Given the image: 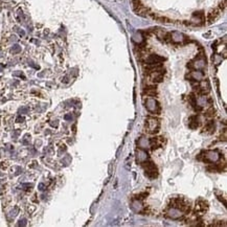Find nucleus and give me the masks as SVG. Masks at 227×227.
I'll return each instance as SVG.
<instances>
[{"mask_svg":"<svg viewBox=\"0 0 227 227\" xmlns=\"http://www.w3.org/2000/svg\"><path fill=\"white\" fill-rule=\"evenodd\" d=\"M134 12L142 17H150L156 20L168 4L172 6L161 19L162 23H172L174 13L177 5H180V13L178 16L177 24L180 23L182 6H184L183 19L181 24L188 26V4L195 5V15L192 19L191 26H203L212 24L222 15L226 7V0H131Z\"/></svg>","mask_w":227,"mask_h":227,"instance_id":"1","label":"nucleus"},{"mask_svg":"<svg viewBox=\"0 0 227 227\" xmlns=\"http://www.w3.org/2000/svg\"><path fill=\"white\" fill-rule=\"evenodd\" d=\"M198 160H202V161L206 163H213L217 162L220 159V155L217 151H206L202 152L199 154V156L197 157Z\"/></svg>","mask_w":227,"mask_h":227,"instance_id":"2","label":"nucleus"},{"mask_svg":"<svg viewBox=\"0 0 227 227\" xmlns=\"http://www.w3.org/2000/svg\"><path fill=\"white\" fill-rule=\"evenodd\" d=\"M144 128L149 134H157L160 129V120L156 117H148Z\"/></svg>","mask_w":227,"mask_h":227,"instance_id":"3","label":"nucleus"},{"mask_svg":"<svg viewBox=\"0 0 227 227\" xmlns=\"http://www.w3.org/2000/svg\"><path fill=\"white\" fill-rule=\"evenodd\" d=\"M141 165H142V168H144V174H146V176L148 178L155 179L158 177V170H157L156 165H155L152 161H148V160H146V161L141 162Z\"/></svg>","mask_w":227,"mask_h":227,"instance_id":"4","label":"nucleus"},{"mask_svg":"<svg viewBox=\"0 0 227 227\" xmlns=\"http://www.w3.org/2000/svg\"><path fill=\"white\" fill-rule=\"evenodd\" d=\"M144 106H146L147 110L150 113L154 115H159L160 111H161V108H160V105L154 97H148V99L144 101Z\"/></svg>","mask_w":227,"mask_h":227,"instance_id":"5","label":"nucleus"},{"mask_svg":"<svg viewBox=\"0 0 227 227\" xmlns=\"http://www.w3.org/2000/svg\"><path fill=\"white\" fill-rule=\"evenodd\" d=\"M183 215L184 213H182L180 209L175 208V207H168L167 210V213H165L167 217L173 219V220H179V219H181L183 217Z\"/></svg>","mask_w":227,"mask_h":227,"instance_id":"6","label":"nucleus"},{"mask_svg":"<svg viewBox=\"0 0 227 227\" xmlns=\"http://www.w3.org/2000/svg\"><path fill=\"white\" fill-rule=\"evenodd\" d=\"M207 209H208L207 201H205V200H203V199L198 200V202L196 203V212L195 213L199 216V215H202L203 213H205Z\"/></svg>","mask_w":227,"mask_h":227,"instance_id":"7","label":"nucleus"},{"mask_svg":"<svg viewBox=\"0 0 227 227\" xmlns=\"http://www.w3.org/2000/svg\"><path fill=\"white\" fill-rule=\"evenodd\" d=\"M164 144V138L163 137H153L150 139V147L152 150H156L158 148H161Z\"/></svg>","mask_w":227,"mask_h":227,"instance_id":"8","label":"nucleus"},{"mask_svg":"<svg viewBox=\"0 0 227 227\" xmlns=\"http://www.w3.org/2000/svg\"><path fill=\"white\" fill-rule=\"evenodd\" d=\"M136 157H137V162H139V163L146 161V160H148V158H149L147 152L144 151V150H142V149L137 150V156Z\"/></svg>","mask_w":227,"mask_h":227,"instance_id":"9","label":"nucleus"},{"mask_svg":"<svg viewBox=\"0 0 227 227\" xmlns=\"http://www.w3.org/2000/svg\"><path fill=\"white\" fill-rule=\"evenodd\" d=\"M131 207H132V209L135 210L136 213H141L144 208V205H142V203H141V200H138V199L134 200V201L132 202Z\"/></svg>","mask_w":227,"mask_h":227,"instance_id":"10","label":"nucleus"},{"mask_svg":"<svg viewBox=\"0 0 227 227\" xmlns=\"http://www.w3.org/2000/svg\"><path fill=\"white\" fill-rule=\"evenodd\" d=\"M188 127L191 129H197L199 127V118L196 115H193L188 120Z\"/></svg>","mask_w":227,"mask_h":227,"instance_id":"11","label":"nucleus"},{"mask_svg":"<svg viewBox=\"0 0 227 227\" xmlns=\"http://www.w3.org/2000/svg\"><path fill=\"white\" fill-rule=\"evenodd\" d=\"M204 131L206 132L207 134H212L215 132V123L213 120H209L208 123L205 125L204 127Z\"/></svg>","mask_w":227,"mask_h":227,"instance_id":"12","label":"nucleus"},{"mask_svg":"<svg viewBox=\"0 0 227 227\" xmlns=\"http://www.w3.org/2000/svg\"><path fill=\"white\" fill-rule=\"evenodd\" d=\"M138 146H139V149L146 150L148 146L150 147V140H147L144 137H141V138L138 140Z\"/></svg>","mask_w":227,"mask_h":227,"instance_id":"13","label":"nucleus"},{"mask_svg":"<svg viewBox=\"0 0 227 227\" xmlns=\"http://www.w3.org/2000/svg\"><path fill=\"white\" fill-rule=\"evenodd\" d=\"M204 115L206 116V117H213V116L215 115V109H213V107L208 108L206 111H205Z\"/></svg>","mask_w":227,"mask_h":227,"instance_id":"14","label":"nucleus"},{"mask_svg":"<svg viewBox=\"0 0 227 227\" xmlns=\"http://www.w3.org/2000/svg\"><path fill=\"white\" fill-rule=\"evenodd\" d=\"M147 196H148V193H141V194L137 195V196H136V199H138V200H144Z\"/></svg>","mask_w":227,"mask_h":227,"instance_id":"15","label":"nucleus"},{"mask_svg":"<svg viewBox=\"0 0 227 227\" xmlns=\"http://www.w3.org/2000/svg\"><path fill=\"white\" fill-rule=\"evenodd\" d=\"M17 51H20V47H19V45H15V46L12 48V52H17Z\"/></svg>","mask_w":227,"mask_h":227,"instance_id":"16","label":"nucleus"},{"mask_svg":"<svg viewBox=\"0 0 227 227\" xmlns=\"http://www.w3.org/2000/svg\"><path fill=\"white\" fill-rule=\"evenodd\" d=\"M23 120H24V118H23V117H19V118H18V120H17L18 123H22Z\"/></svg>","mask_w":227,"mask_h":227,"instance_id":"17","label":"nucleus"},{"mask_svg":"<svg viewBox=\"0 0 227 227\" xmlns=\"http://www.w3.org/2000/svg\"><path fill=\"white\" fill-rule=\"evenodd\" d=\"M71 118H72V117H71L70 115H66L65 116V120H71Z\"/></svg>","mask_w":227,"mask_h":227,"instance_id":"18","label":"nucleus"},{"mask_svg":"<svg viewBox=\"0 0 227 227\" xmlns=\"http://www.w3.org/2000/svg\"><path fill=\"white\" fill-rule=\"evenodd\" d=\"M39 187H40L41 191H43V189H44V185H43V184H40V185H39Z\"/></svg>","mask_w":227,"mask_h":227,"instance_id":"19","label":"nucleus"}]
</instances>
